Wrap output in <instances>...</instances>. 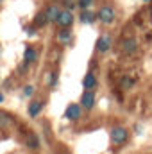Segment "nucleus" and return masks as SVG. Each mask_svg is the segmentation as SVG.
I'll use <instances>...</instances> for the list:
<instances>
[{"label":"nucleus","mask_w":152,"mask_h":154,"mask_svg":"<svg viewBox=\"0 0 152 154\" xmlns=\"http://www.w3.org/2000/svg\"><path fill=\"white\" fill-rule=\"evenodd\" d=\"M150 16H152V5H150Z\"/></svg>","instance_id":"22"},{"label":"nucleus","mask_w":152,"mask_h":154,"mask_svg":"<svg viewBox=\"0 0 152 154\" xmlns=\"http://www.w3.org/2000/svg\"><path fill=\"white\" fill-rule=\"evenodd\" d=\"M61 11H63V9H59L57 5H50V7H47V11H45V13H47L48 22H50V23H54V22L57 23V18H59Z\"/></svg>","instance_id":"8"},{"label":"nucleus","mask_w":152,"mask_h":154,"mask_svg":"<svg viewBox=\"0 0 152 154\" xmlns=\"http://www.w3.org/2000/svg\"><path fill=\"white\" fill-rule=\"evenodd\" d=\"M79 20H81L82 23H93V22H95V20H99V18H97V13H91V11L84 9V11L81 13Z\"/></svg>","instance_id":"9"},{"label":"nucleus","mask_w":152,"mask_h":154,"mask_svg":"<svg viewBox=\"0 0 152 154\" xmlns=\"http://www.w3.org/2000/svg\"><path fill=\"white\" fill-rule=\"evenodd\" d=\"M91 4H93V0H79V2H77V5H79L81 9H88Z\"/></svg>","instance_id":"18"},{"label":"nucleus","mask_w":152,"mask_h":154,"mask_svg":"<svg viewBox=\"0 0 152 154\" xmlns=\"http://www.w3.org/2000/svg\"><path fill=\"white\" fill-rule=\"evenodd\" d=\"M127 138H129V131H127L125 127L116 125V127L111 129V140H113V143L122 145V143H125V142H127Z\"/></svg>","instance_id":"1"},{"label":"nucleus","mask_w":152,"mask_h":154,"mask_svg":"<svg viewBox=\"0 0 152 154\" xmlns=\"http://www.w3.org/2000/svg\"><path fill=\"white\" fill-rule=\"evenodd\" d=\"M97 18H99L102 23H111V22L114 20V9L113 7H109V5L100 7L99 13H97Z\"/></svg>","instance_id":"2"},{"label":"nucleus","mask_w":152,"mask_h":154,"mask_svg":"<svg viewBox=\"0 0 152 154\" xmlns=\"http://www.w3.org/2000/svg\"><path fill=\"white\" fill-rule=\"evenodd\" d=\"M41 109H43V102L36 99V100H32V102L29 104V109H27V113H29V116H36L39 111H41Z\"/></svg>","instance_id":"13"},{"label":"nucleus","mask_w":152,"mask_h":154,"mask_svg":"<svg viewBox=\"0 0 152 154\" xmlns=\"http://www.w3.org/2000/svg\"><path fill=\"white\" fill-rule=\"evenodd\" d=\"M82 86H84L86 90H95V86H97V77L93 75L91 72L86 74L84 79H82Z\"/></svg>","instance_id":"11"},{"label":"nucleus","mask_w":152,"mask_h":154,"mask_svg":"<svg viewBox=\"0 0 152 154\" xmlns=\"http://www.w3.org/2000/svg\"><path fill=\"white\" fill-rule=\"evenodd\" d=\"M27 145H29L31 149H38V147H39L38 138H36L34 134H29V136H27Z\"/></svg>","instance_id":"17"},{"label":"nucleus","mask_w":152,"mask_h":154,"mask_svg":"<svg viewBox=\"0 0 152 154\" xmlns=\"http://www.w3.org/2000/svg\"><path fill=\"white\" fill-rule=\"evenodd\" d=\"M56 81H57V74H54V72H52V74L48 75V84H50V86H54V84H56Z\"/></svg>","instance_id":"19"},{"label":"nucleus","mask_w":152,"mask_h":154,"mask_svg":"<svg viewBox=\"0 0 152 154\" xmlns=\"http://www.w3.org/2000/svg\"><path fill=\"white\" fill-rule=\"evenodd\" d=\"M47 23H48L47 13H45V11H39V13H36V16H34V25H36V27H45Z\"/></svg>","instance_id":"14"},{"label":"nucleus","mask_w":152,"mask_h":154,"mask_svg":"<svg viewBox=\"0 0 152 154\" xmlns=\"http://www.w3.org/2000/svg\"><path fill=\"white\" fill-rule=\"evenodd\" d=\"M9 124H13V116L9 115L7 111L0 109V127H7Z\"/></svg>","instance_id":"15"},{"label":"nucleus","mask_w":152,"mask_h":154,"mask_svg":"<svg viewBox=\"0 0 152 154\" xmlns=\"http://www.w3.org/2000/svg\"><path fill=\"white\" fill-rule=\"evenodd\" d=\"M145 2H149V0H145Z\"/></svg>","instance_id":"23"},{"label":"nucleus","mask_w":152,"mask_h":154,"mask_svg":"<svg viewBox=\"0 0 152 154\" xmlns=\"http://www.w3.org/2000/svg\"><path fill=\"white\" fill-rule=\"evenodd\" d=\"M34 91V88L32 86H25V90H23V95H31Z\"/></svg>","instance_id":"20"},{"label":"nucleus","mask_w":152,"mask_h":154,"mask_svg":"<svg viewBox=\"0 0 152 154\" xmlns=\"http://www.w3.org/2000/svg\"><path fill=\"white\" fill-rule=\"evenodd\" d=\"M2 100H4V95H2V91H0V102H2Z\"/></svg>","instance_id":"21"},{"label":"nucleus","mask_w":152,"mask_h":154,"mask_svg":"<svg viewBox=\"0 0 152 154\" xmlns=\"http://www.w3.org/2000/svg\"><path fill=\"white\" fill-rule=\"evenodd\" d=\"M120 86H122L123 90H131V88L134 86V79H132L131 75H123L122 81H120Z\"/></svg>","instance_id":"16"},{"label":"nucleus","mask_w":152,"mask_h":154,"mask_svg":"<svg viewBox=\"0 0 152 154\" xmlns=\"http://www.w3.org/2000/svg\"><path fill=\"white\" fill-rule=\"evenodd\" d=\"M57 41H59L61 45L70 43V41H72V31H70V29H61V31L57 32Z\"/></svg>","instance_id":"12"},{"label":"nucleus","mask_w":152,"mask_h":154,"mask_svg":"<svg viewBox=\"0 0 152 154\" xmlns=\"http://www.w3.org/2000/svg\"><path fill=\"white\" fill-rule=\"evenodd\" d=\"M81 106L86 108V109H91L95 106V93H93V90H86L81 95Z\"/></svg>","instance_id":"4"},{"label":"nucleus","mask_w":152,"mask_h":154,"mask_svg":"<svg viewBox=\"0 0 152 154\" xmlns=\"http://www.w3.org/2000/svg\"><path fill=\"white\" fill-rule=\"evenodd\" d=\"M81 115H82V106H79V104H70L65 109V116L68 120H77V118H81Z\"/></svg>","instance_id":"6"},{"label":"nucleus","mask_w":152,"mask_h":154,"mask_svg":"<svg viewBox=\"0 0 152 154\" xmlns=\"http://www.w3.org/2000/svg\"><path fill=\"white\" fill-rule=\"evenodd\" d=\"M120 48L125 52V54H132V52H136V48H138V41L134 38H125L120 41Z\"/></svg>","instance_id":"5"},{"label":"nucleus","mask_w":152,"mask_h":154,"mask_svg":"<svg viewBox=\"0 0 152 154\" xmlns=\"http://www.w3.org/2000/svg\"><path fill=\"white\" fill-rule=\"evenodd\" d=\"M72 23H74V14H72V11H70V9H63L61 14H59V18H57V25H59L61 29H68Z\"/></svg>","instance_id":"3"},{"label":"nucleus","mask_w":152,"mask_h":154,"mask_svg":"<svg viewBox=\"0 0 152 154\" xmlns=\"http://www.w3.org/2000/svg\"><path fill=\"white\" fill-rule=\"evenodd\" d=\"M23 59H25V63H34L38 59V50L34 47H27L23 52Z\"/></svg>","instance_id":"10"},{"label":"nucleus","mask_w":152,"mask_h":154,"mask_svg":"<svg viewBox=\"0 0 152 154\" xmlns=\"http://www.w3.org/2000/svg\"><path fill=\"white\" fill-rule=\"evenodd\" d=\"M111 45H113V39H111V36H108V34H102L100 38L97 39V50L99 52H108L111 48Z\"/></svg>","instance_id":"7"}]
</instances>
